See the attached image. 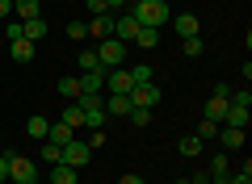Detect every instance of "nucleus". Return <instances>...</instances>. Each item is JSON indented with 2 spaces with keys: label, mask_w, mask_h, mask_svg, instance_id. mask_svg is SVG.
<instances>
[{
  "label": "nucleus",
  "mask_w": 252,
  "mask_h": 184,
  "mask_svg": "<svg viewBox=\"0 0 252 184\" xmlns=\"http://www.w3.org/2000/svg\"><path fill=\"white\" fill-rule=\"evenodd\" d=\"M130 17H135L139 26L160 29V26H168V21H172V9H168V0H139L135 9H130Z\"/></svg>",
  "instance_id": "nucleus-1"
},
{
  "label": "nucleus",
  "mask_w": 252,
  "mask_h": 184,
  "mask_svg": "<svg viewBox=\"0 0 252 184\" xmlns=\"http://www.w3.org/2000/svg\"><path fill=\"white\" fill-rule=\"evenodd\" d=\"M97 63H101V71L122 67V63H126V42H118V38H105V42L97 46Z\"/></svg>",
  "instance_id": "nucleus-2"
},
{
  "label": "nucleus",
  "mask_w": 252,
  "mask_h": 184,
  "mask_svg": "<svg viewBox=\"0 0 252 184\" xmlns=\"http://www.w3.org/2000/svg\"><path fill=\"white\" fill-rule=\"evenodd\" d=\"M9 180L13 184H34L38 180V163L26 155H17V151H9Z\"/></svg>",
  "instance_id": "nucleus-3"
},
{
  "label": "nucleus",
  "mask_w": 252,
  "mask_h": 184,
  "mask_svg": "<svg viewBox=\"0 0 252 184\" xmlns=\"http://www.w3.org/2000/svg\"><path fill=\"white\" fill-rule=\"evenodd\" d=\"M227 105H231V88H227V84H219L215 92H210V101H206V122H219V126H223Z\"/></svg>",
  "instance_id": "nucleus-4"
},
{
  "label": "nucleus",
  "mask_w": 252,
  "mask_h": 184,
  "mask_svg": "<svg viewBox=\"0 0 252 184\" xmlns=\"http://www.w3.org/2000/svg\"><path fill=\"white\" fill-rule=\"evenodd\" d=\"M89 159H93V147H89L84 138H72L67 147H63V159H59V163H67V167H76V172H80Z\"/></svg>",
  "instance_id": "nucleus-5"
},
{
  "label": "nucleus",
  "mask_w": 252,
  "mask_h": 184,
  "mask_svg": "<svg viewBox=\"0 0 252 184\" xmlns=\"http://www.w3.org/2000/svg\"><path fill=\"white\" fill-rule=\"evenodd\" d=\"M126 97H130V105H135V109H156L164 92H160L156 84H135L130 92H126Z\"/></svg>",
  "instance_id": "nucleus-6"
},
{
  "label": "nucleus",
  "mask_w": 252,
  "mask_h": 184,
  "mask_svg": "<svg viewBox=\"0 0 252 184\" xmlns=\"http://www.w3.org/2000/svg\"><path fill=\"white\" fill-rule=\"evenodd\" d=\"M135 34H139V21L130 17V13L114 17V38H118V42H126V46H130V42H135Z\"/></svg>",
  "instance_id": "nucleus-7"
},
{
  "label": "nucleus",
  "mask_w": 252,
  "mask_h": 184,
  "mask_svg": "<svg viewBox=\"0 0 252 184\" xmlns=\"http://www.w3.org/2000/svg\"><path fill=\"white\" fill-rule=\"evenodd\" d=\"M89 26V38H97V42H105V38H114V13H101V17L84 21Z\"/></svg>",
  "instance_id": "nucleus-8"
},
{
  "label": "nucleus",
  "mask_w": 252,
  "mask_h": 184,
  "mask_svg": "<svg viewBox=\"0 0 252 184\" xmlns=\"http://www.w3.org/2000/svg\"><path fill=\"white\" fill-rule=\"evenodd\" d=\"M105 88H109V92H130V88H135V84H130V71H126V67L105 71Z\"/></svg>",
  "instance_id": "nucleus-9"
},
{
  "label": "nucleus",
  "mask_w": 252,
  "mask_h": 184,
  "mask_svg": "<svg viewBox=\"0 0 252 184\" xmlns=\"http://www.w3.org/2000/svg\"><path fill=\"white\" fill-rule=\"evenodd\" d=\"M21 38L38 46V42L46 38V21H42V17H30V21H21Z\"/></svg>",
  "instance_id": "nucleus-10"
},
{
  "label": "nucleus",
  "mask_w": 252,
  "mask_h": 184,
  "mask_svg": "<svg viewBox=\"0 0 252 184\" xmlns=\"http://www.w3.org/2000/svg\"><path fill=\"white\" fill-rule=\"evenodd\" d=\"M130 97H126V92H109V101H105V113H114V117H126L130 113Z\"/></svg>",
  "instance_id": "nucleus-11"
},
{
  "label": "nucleus",
  "mask_w": 252,
  "mask_h": 184,
  "mask_svg": "<svg viewBox=\"0 0 252 184\" xmlns=\"http://www.w3.org/2000/svg\"><path fill=\"white\" fill-rule=\"evenodd\" d=\"M202 147H206V142H202L198 134H181V138H177V151H181V155H185V159L202 155Z\"/></svg>",
  "instance_id": "nucleus-12"
},
{
  "label": "nucleus",
  "mask_w": 252,
  "mask_h": 184,
  "mask_svg": "<svg viewBox=\"0 0 252 184\" xmlns=\"http://www.w3.org/2000/svg\"><path fill=\"white\" fill-rule=\"evenodd\" d=\"M135 46H139V51H156V46H160V29H152V26H139Z\"/></svg>",
  "instance_id": "nucleus-13"
},
{
  "label": "nucleus",
  "mask_w": 252,
  "mask_h": 184,
  "mask_svg": "<svg viewBox=\"0 0 252 184\" xmlns=\"http://www.w3.org/2000/svg\"><path fill=\"white\" fill-rule=\"evenodd\" d=\"M26 134H30L34 142H46V134H51V122H46L42 113H38V117H30V122H26Z\"/></svg>",
  "instance_id": "nucleus-14"
},
{
  "label": "nucleus",
  "mask_w": 252,
  "mask_h": 184,
  "mask_svg": "<svg viewBox=\"0 0 252 184\" xmlns=\"http://www.w3.org/2000/svg\"><path fill=\"white\" fill-rule=\"evenodd\" d=\"M227 176H231L227 155H215V159H210V184H227Z\"/></svg>",
  "instance_id": "nucleus-15"
},
{
  "label": "nucleus",
  "mask_w": 252,
  "mask_h": 184,
  "mask_svg": "<svg viewBox=\"0 0 252 184\" xmlns=\"http://www.w3.org/2000/svg\"><path fill=\"white\" fill-rule=\"evenodd\" d=\"M9 54H13L17 63H30V59L38 54V46H34V42H26V38H17V42H9Z\"/></svg>",
  "instance_id": "nucleus-16"
},
{
  "label": "nucleus",
  "mask_w": 252,
  "mask_h": 184,
  "mask_svg": "<svg viewBox=\"0 0 252 184\" xmlns=\"http://www.w3.org/2000/svg\"><path fill=\"white\" fill-rule=\"evenodd\" d=\"M198 29H202V21L193 17V13H181L177 17V34L181 38H198Z\"/></svg>",
  "instance_id": "nucleus-17"
},
{
  "label": "nucleus",
  "mask_w": 252,
  "mask_h": 184,
  "mask_svg": "<svg viewBox=\"0 0 252 184\" xmlns=\"http://www.w3.org/2000/svg\"><path fill=\"white\" fill-rule=\"evenodd\" d=\"M101 88H105V71H84L80 76V92H101Z\"/></svg>",
  "instance_id": "nucleus-18"
},
{
  "label": "nucleus",
  "mask_w": 252,
  "mask_h": 184,
  "mask_svg": "<svg viewBox=\"0 0 252 184\" xmlns=\"http://www.w3.org/2000/svg\"><path fill=\"white\" fill-rule=\"evenodd\" d=\"M219 138H223L227 151H240L244 147V130H235V126H219Z\"/></svg>",
  "instance_id": "nucleus-19"
},
{
  "label": "nucleus",
  "mask_w": 252,
  "mask_h": 184,
  "mask_svg": "<svg viewBox=\"0 0 252 184\" xmlns=\"http://www.w3.org/2000/svg\"><path fill=\"white\" fill-rule=\"evenodd\" d=\"M76 138V130H72V126H51V134H46V142H55V147H67V142H72Z\"/></svg>",
  "instance_id": "nucleus-20"
},
{
  "label": "nucleus",
  "mask_w": 252,
  "mask_h": 184,
  "mask_svg": "<svg viewBox=\"0 0 252 184\" xmlns=\"http://www.w3.org/2000/svg\"><path fill=\"white\" fill-rule=\"evenodd\" d=\"M223 126H235V130H248V109H240V105H227V117H223Z\"/></svg>",
  "instance_id": "nucleus-21"
},
{
  "label": "nucleus",
  "mask_w": 252,
  "mask_h": 184,
  "mask_svg": "<svg viewBox=\"0 0 252 184\" xmlns=\"http://www.w3.org/2000/svg\"><path fill=\"white\" fill-rule=\"evenodd\" d=\"M59 97L63 101H80V79H76V76H63L59 79Z\"/></svg>",
  "instance_id": "nucleus-22"
},
{
  "label": "nucleus",
  "mask_w": 252,
  "mask_h": 184,
  "mask_svg": "<svg viewBox=\"0 0 252 184\" xmlns=\"http://www.w3.org/2000/svg\"><path fill=\"white\" fill-rule=\"evenodd\" d=\"M51 184H76V167L55 163V167H51Z\"/></svg>",
  "instance_id": "nucleus-23"
},
{
  "label": "nucleus",
  "mask_w": 252,
  "mask_h": 184,
  "mask_svg": "<svg viewBox=\"0 0 252 184\" xmlns=\"http://www.w3.org/2000/svg\"><path fill=\"white\" fill-rule=\"evenodd\" d=\"M63 126H72V130H80V126H84V109L76 105V101L63 109Z\"/></svg>",
  "instance_id": "nucleus-24"
},
{
  "label": "nucleus",
  "mask_w": 252,
  "mask_h": 184,
  "mask_svg": "<svg viewBox=\"0 0 252 184\" xmlns=\"http://www.w3.org/2000/svg\"><path fill=\"white\" fill-rule=\"evenodd\" d=\"M13 13H17L21 21H30V17H38V0H13Z\"/></svg>",
  "instance_id": "nucleus-25"
},
{
  "label": "nucleus",
  "mask_w": 252,
  "mask_h": 184,
  "mask_svg": "<svg viewBox=\"0 0 252 184\" xmlns=\"http://www.w3.org/2000/svg\"><path fill=\"white\" fill-rule=\"evenodd\" d=\"M0 38H4V46L17 42L21 38V21H0Z\"/></svg>",
  "instance_id": "nucleus-26"
},
{
  "label": "nucleus",
  "mask_w": 252,
  "mask_h": 184,
  "mask_svg": "<svg viewBox=\"0 0 252 184\" xmlns=\"http://www.w3.org/2000/svg\"><path fill=\"white\" fill-rule=\"evenodd\" d=\"M130 71V84H152V67L147 63H135V67H126Z\"/></svg>",
  "instance_id": "nucleus-27"
},
{
  "label": "nucleus",
  "mask_w": 252,
  "mask_h": 184,
  "mask_svg": "<svg viewBox=\"0 0 252 184\" xmlns=\"http://www.w3.org/2000/svg\"><path fill=\"white\" fill-rule=\"evenodd\" d=\"M59 159H63V147H55V142H42V163H59Z\"/></svg>",
  "instance_id": "nucleus-28"
},
{
  "label": "nucleus",
  "mask_w": 252,
  "mask_h": 184,
  "mask_svg": "<svg viewBox=\"0 0 252 184\" xmlns=\"http://www.w3.org/2000/svg\"><path fill=\"white\" fill-rule=\"evenodd\" d=\"M76 63H80V71H97V67H101V63H97V51H93V46H89V51H80V59H76Z\"/></svg>",
  "instance_id": "nucleus-29"
},
{
  "label": "nucleus",
  "mask_w": 252,
  "mask_h": 184,
  "mask_svg": "<svg viewBox=\"0 0 252 184\" xmlns=\"http://www.w3.org/2000/svg\"><path fill=\"white\" fill-rule=\"evenodd\" d=\"M126 122H130V126H152V109H130Z\"/></svg>",
  "instance_id": "nucleus-30"
},
{
  "label": "nucleus",
  "mask_w": 252,
  "mask_h": 184,
  "mask_svg": "<svg viewBox=\"0 0 252 184\" xmlns=\"http://www.w3.org/2000/svg\"><path fill=\"white\" fill-rule=\"evenodd\" d=\"M67 38H72V42H84V38H89V26H84V21H72V26H67Z\"/></svg>",
  "instance_id": "nucleus-31"
},
{
  "label": "nucleus",
  "mask_w": 252,
  "mask_h": 184,
  "mask_svg": "<svg viewBox=\"0 0 252 184\" xmlns=\"http://www.w3.org/2000/svg\"><path fill=\"white\" fill-rule=\"evenodd\" d=\"M227 184H252V159H244V172L240 176H227Z\"/></svg>",
  "instance_id": "nucleus-32"
},
{
  "label": "nucleus",
  "mask_w": 252,
  "mask_h": 184,
  "mask_svg": "<svg viewBox=\"0 0 252 184\" xmlns=\"http://www.w3.org/2000/svg\"><path fill=\"white\" fill-rule=\"evenodd\" d=\"M215 134H219V122H202V126H198V138H202V142H210Z\"/></svg>",
  "instance_id": "nucleus-33"
},
{
  "label": "nucleus",
  "mask_w": 252,
  "mask_h": 184,
  "mask_svg": "<svg viewBox=\"0 0 252 184\" xmlns=\"http://www.w3.org/2000/svg\"><path fill=\"white\" fill-rule=\"evenodd\" d=\"M84 4H89V13H93V17H101V13H109V0H84Z\"/></svg>",
  "instance_id": "nucleus-34"
},
{
  "label": "nucleus",
  "mask_w": 252,
  "mask_h": 184,
  "mask_svg": "<svg viewBox=\"0 0 252 184\" xmlns=\"http://www.w3.org/2000/svg\"><path fill=\"white\" fill-rule=\"evenodd\" d=\"M202 51H206L202 38H185V54H202Z\"/></svg>",
  "instance_id": "nucleus-35"
},
{
  "label": "nucleus",
  "mask_w": 252,
  "mask_h": 184,
  "mask_svg": "<svg viewBox=\"0 0 252 184\" xmlns=\"http://www.w3.org/2000/svg\"><path fill=\"white\" fill-rule=\"evenodd\" d=\"M231 105H240V109H248L252 105V92L244 88V92H231Z\"/></svg>",
  "instance_id": "nucleus-36"
},
{
  "label": "nucleus",
  "mask_w": 252,
  "mask_h": 184,
  "mask_svg": "<svg viewBox=\"0 0 252 184\" xmlns=\"http://www.w3.org/2000/svg\"><path fill=\"white\" fill-rule=\"evenodd\" d=\"M9 180V151H4V155H0V184Z\"/></svg>",
  "instance_id": "nucleus-37"
},
{
  "label": "nucleus",
  "mask_w": 252,
  "mask_h": 184,
  "mask_svg": "<svg viewBox=\"0 0 252 184\" xmlns=\"http://www.w3.org/2000/svg\"><path fill=\"white\" fill-rule=\"evenodd\" d=\"M118 184H147V180H143V176H135V172H126V176H122Z\"/></svg>",
  "instance_id": "nucleus-38"
},
{
  "label": "nucleus",
  "mask_w": 252,
  "mask_h": 184,
  "mask_svg": "<svg viewBox=\"0 0 252 184\" xmlns=\"http://www.w3.org/2000/svg\"><path fill=\"white\" fill-rule=\"evenodd\" d=\"M9 13H13V0H0V21H9Z\"/></svg>",
  "instance_id": "nucleus-39"
},
{
  "label": "nucleus",
  "mask_w": 252,
  "mask_h": 184,
  "mask_svg": "<svg viewBox=\"0 0 252 184\" xmlns=\"http://www.w3.org/2000/svg\"><path fill=\"white\" fill-rule=\"evenodd\" d=\"M189 184H210V172H198V176H193Z\"/></svg>",
  "instance_id": "nucleus-40"
},
{
  "label": "nucleus",
  "mask_w": 252,
  "mask_h": 184,
  "mask_svg": "<svg viewBox=\"0 0 252 184\" xmlns=\"http://www.w3.org/2000/svg\"><path fill=\"white\" fill-rule=\"evenodd\" d=\"M122 4H126V0H109V9H122Z\"/></svg>",
  "instance_id": "nucleus-41"
},
{
  "label": "nucleus",
  "mask_w": 252,
  "mask_h": 184,
  "mask_svg": "<svg viewBox=\"0 0 252 184\" xmlns=\"http://www.w3.org/2000/svg\"><path fill=\"white\" fill-rule=\"evenodd\" d=\"M0 51H4V38H0Z\"/></svg>",
  "instance_id": "nucleus-42"
},
{
  "label": "nucleus",
  "mask_w": 252,
  "mask_h": 184,
  "mask_svg": "<svg viewBox=\"0 0 252 184\" xmlns=\"http://www.w3.org/2000/svg\"><path fill=\"white\" fill-rule=\"evenodd\" d=\"M177 184H189V180H177Z\"/></svg>",
  "instance_id": "nucleus-43"
}]
</instances>
